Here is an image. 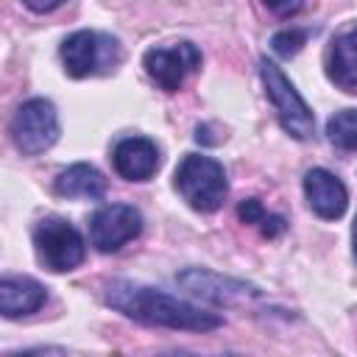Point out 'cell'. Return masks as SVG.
I'll use <instances>...</instances> for the list:
<instances>
[{
	"label": "cell",
	"instance_id": "10",
	"mask_svg": "<svg viewBox=\"0 0 357 357\" xmlns=\"http://www.w3.org/2000/svg\"><path fill=\"white\" fill-rule=\"evenodd\" d=\"M304 198L310 209L324 220H337L349 206L346 184L326 167H312L304 173Z\"/></svg>",
	"mask_w": 357,
	"mask_h": 357
},
{
	"label": "cell",
	"instance_id": "8",
	"mask_svg": "<svg viewBox=\"0 0 357 357\" xmlns=\"http://www.w3.org/2000/svg\"><path fill=\"white\" fill-rule=\"evenodd\" d=\"M176 282L190 296H195L201 301H209V304H218V307H229V304H240V301H251V298L262 296V290L257 284H248V282H240V279H231V276H220V273L206 271V268L178 271Z\"/></svg>",
	"mask_w": 357,
	"mask_h": 357
},
{
	"label": "cell",
	"instance_id": "9",
	"mask_svg": "<svg viewBox=\"0 0 357 357\" xmlns=\"http://www.w3.org/2000/svg\"><path fill=\"white\" fill-rule=\"evenodd\" d=\"M142 231V215L131 204H106L89 220V240L100 254H114Z\"/></svg>",
	"mask_w": 357,
	"mask_h": 357
},
{
	"label": "cell",
	"instance_id": "3",
	"mask_svg": "<svg viewBox=\"0 0 357 357\" xmlns=\"http://www.w3.org/2000/svg\"><path fill=\"white\" fill-rule=\"evenodd\" d=\"M61 64L73 78H89L112 73L123 61V47L112 33L75 31L61 42Z\"/></svg>",
	"mask_w": 357,
	"mask_h": 357
},
{
	"label": "cell",
	"instance_id": "13",
	"mask_svg": "<svg viewBox=\"0 0 357 357\" xmlns=\"http://www.w3.org/2000/svg\"><path fill=\"white\" fill-rule=\"evenodd\" d=\"M47 301L45 284L31 276H3L0 279V312L6 318H25Z\"/></svg>",
	"mask_w": 357,
	"mask_h": 357
},
{
	"label": "cell",
	"instance_id": "19",
	"mask_svg": "<svg viewBox=\"0 0 357 357\" xmlns=\"http://www.w3.org/2000/svg\"><path fill=\"white\" fill-rule=\"evenodd\" d=\"M31 11H36V14H47V11H56L61 3H67V0H22Z\"/></svg>",
	"mask_w": 357,
	"mask_h": 357
},
{
	"label": "cell",
	"instance_id": "17",
	"mask_svg": "<svg viewBox=\"0 0 357 357\" xmlns=\"http://www.w3.org/2000/svg\"><path fill=\"white\" fill-rule=\"evenodd\" d=\"M307 36H310L307 28H284V31H276V33H273L271 47H273L276 56L290 59V56H296V53L301 50V45L307 42Z\"/></svg>",
	"mask_w": 357,
	"mask_h": 357
},
{
	"label": "cell",
	"instance_id": "2",
	"mask_svg": "<svg viewBox=\"0 0 357 357\" xmlns=\"http://www.w3.org/2000/svg\"><path fill=\"white\" fill-rule=\"evenodd\" d=\"M173 187L195 212L204 215L218 212L229 195L223 165L204 153H184L173 173Z\"/></svg>",
	"mask_w": 357,
	"mask_h": 357
},
{
	"label": "cell",
	"instance_id": "11",
	"mask_svg": "<svg viewBox=\"0 0 357 357\" xmlns=\"http://www.w3.org/2000/svg\"><path fill=\"white\" fill-rule=\"evenodd\" d=\"M112 165L126 181H148L159 170V148L148 137H123L112 148Z\"/></svg>",
	"mask_w": 357,
	"mask_h": 357
},
{
	"label": "cell",
	"instance_id": "18",
	"mask_svg": "<svg viewBox=\"0 0 357 357\" xmlns=\"http://www.w3.org/2000/svg\"><path fill=\"white\" fill-rule=\"evenodd\" d=\"M262 6H265L271 14L287 20V17H296V14L304 8V0H262Z\"/></svg>",
	"mask_w": 357,
	"mask_h": 357
},
{
	"label": "cell",
	"instance_id": "14",
	"mask_svg": "<svg viewBox=\"0 0 357 357\" xmlns=\"http://www.w3.org/2000/svg\"><path fill=\"white\" fill-rule=\"evenodd\" d=\"M53 190L61 195V198H89V201H98L106 195V178L98 167L86 165V162H75L70 167H64L56 181H53Z\"/></svg>",
	"mask_w": 357,
	"mask_h": 357
},
{
	"label": "cell",
	"instance_id": "15",
	"mask_svg": "<svg viewBox=\"0 0 357 357\" xmlns=\"http://www.w3.org/2000/svg\"><path fill=\"white\" fill-rule=\"evenodd\" d=\"M237 218L248 226H257L268 240L279 237L284 229H287V220L276 212H265V206L257 201V198H243L240 206H237Z\"/></svg>",
	"mask_w": 357,
	"mask_h": 357
},
{
	"label": "cell",
	"instance_id": "16",
	"mask_svg": "<svg viewBox=\"0 0 357 357\" xmlns=\"http://www.w3.org/2000/svg\"><path fill=\"white\" fill-rule=\"evenodd\" d=\"M326 137L337 151H357V109H340L326 120Z\"/></svg>",
	"mask_w": 357,
	"mask_h": 357
},
{
	"label": "cell",
	"instance_id": "5",
	"mask_svg": "<svg viewBox=\"0 0 357 357\" xmlns=\"http://www.w3.org/2000/svg\"><path fill=\"white\" fill-rule=\"evenodd\" d=\"M33 248H36V259L53 273L73 271L86 257L81 231L70 220L56 218V215L42 218L33 226Z\"/></svg>",
	"mask_w": 357,
	"mask_h": 357
},
{
	"label": "cell",
	"instance_id": "7",
	"mask_svg": "<svg viewBox=\"0 0 357 357\" xmlns=\"http://www.w3.org/2000/svg\"><path fill=\"white\" fill-rule=\"evenodd\" d=\"M142 67L162 92H178L187 75L201 67V50L187 39L165 47H148L142 56Z\"/></svg>",
	"mask_w": 357,
	"mask_h": 357
},
{
	"label": "cell",
	"instance_id": "20",
	"mask_svg": "<svg viewBox=\"0 0 357 357\" xmlns=\"http://www.w3.org/2000/svg\"><path fill=\"white\" fill-rule=\"evenodd\" d=\"M351 254H354V262H357V218L351 223Z\"/></svg>",
	"mask_w": 357,
	"mask_h": 357
},
{
	"label": "cell",
	"instance_id": "1",
	"mask_svg": "<svg viewBox=\"0 0 357 357\" xmlns=\"http://www.w3.org/2000/svg\"><path fill=\"white\" fill-rule=\"evenodd\" d=\"M103 301L123 312L126 318L145 324V326H162V329H187V332H212L223 326V318L218 312L201 310L178 296H170L159 287L131 282V279H112L103 287Z\"/></svg>",
	"mask_w": 357,
	"mask_h": 357
},
{
	"label": "cell",
	"instance_id": "12",
	"mask_svg": "<svg viewBox=\"0 0 357 357\" xmlns=\"http://www.w3.org/2000/svg\"><path fill=\"white\" fill-rule=\"evenodd\" d=\"M326 75L343 92H357V22H349L326 47Z\"/></svg>",
	"mask_w": 357,
	"mask_h": 357
},
{
	"label": "cell",
	"instance_id": "4",
	"mask_svg": "<svg viewBox=\"0 0 357 357\" xmlns=\"http://www.w3.org/2000/svg\"><path fill=\"white\" fill-rule=\"evenodd\" d=\"M259 78H262V86H265V95H268L271 106L276 109L279 126L293 139H310L312 131H315L312 109L304 103V98L293 86V81L282 73V67L273 64L271 59H259Z\"/></svg>",
	"mask_w": 357,
	"mask_h": 357
},
{
	"label": "cell",
	"instance_id": "6",
	"mask_svg": "<svg viewBox=\"0 0 357 357\" xmlns=\"http://www.w3.org/2000/svg\"><path fill=\"white\" fill-rule=\"evenodd\" d=\"M11 139L22 156H39L59 139V114L47 98L25 100L11 117Z\"/></svg>",
	"mask_w": 357,
	"mask_h": 357
}]
</instances>
